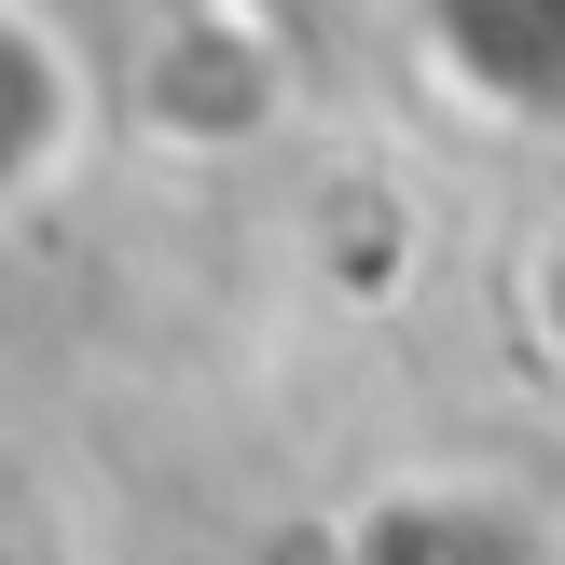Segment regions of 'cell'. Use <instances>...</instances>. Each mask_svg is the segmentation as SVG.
<instances>
[{
  "label": "cell",
  "instance_id": "3957f363",
  "mask_svg": "<svg viewBox=\"0 0 565 565\" xmlns=\"http://www.w3.org/2000/svg\"><path fill=\"white\" fill-rule=\"evenodd\" d=\"M0 565H70V552H42V539H0Z\"/></svg>",
  "mask_w": 565,
  "mask_h": 565
},
{
  "label": "cell",
  "instance_id": "6da1fadb",
  "mask_svg": "<svg viewBox=\"0 0 565 565\" xmlns=\"http://www.w3.org/2000/svg\"><path fill=\"white\" fill-rule=\"evenodd\" d=\"M345 565H565V539L524 497L469 483V469H428V483H386L345 524Z\"/></svg>",
  "mask_w": 565,
  "mask_h": 565
},
{
  "label": "cell",
  "instance_id": "7a4b0ae2",
  "mask_svg": "<svg viewBox=\"0 0 565 565\" xmlns=\"http://www.w3.org/2000/svg\"><path fill=\"white\" fill-rule=\"evenodd\" d=\"M70 166H83V55L55 14L0 0V221L42 207Z\"/></svg>",
  "mask_w": 565,
  "mask_h": 565
}]
</instances>
